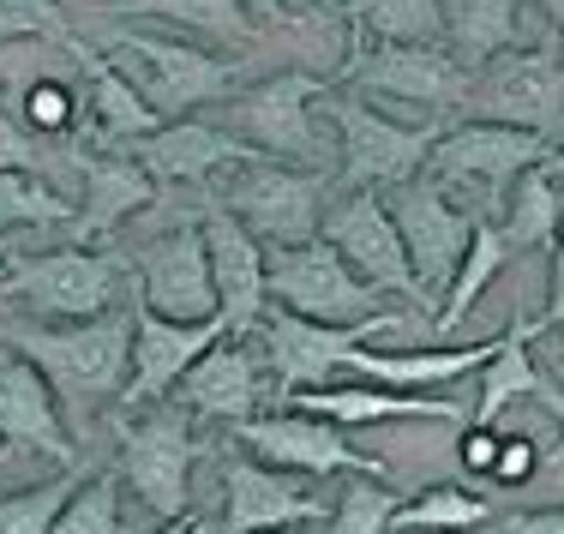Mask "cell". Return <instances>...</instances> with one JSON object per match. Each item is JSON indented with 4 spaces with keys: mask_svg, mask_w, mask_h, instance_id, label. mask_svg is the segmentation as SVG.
<instances>
[{
    "mask_svg": "<svg viewBox=\"0 0 564 534\" xmlns=\"http://www.w3.org/2000/svg\"><path fill=\"white\" fill-rule=\"evenodd\" d=\"M534 462H541V457H534L529 438H505V445H499V462H492V480H499V487H510V480H522Z\"/></svg>",
    "mask_w": 564,
    "mask_h": 534,
    "instance_id": "60d3db41",
    "label": "cell"
},
{
    "mask_svg": "<svg viewBox=\"0 0 564 534\" xmlns=\"http://www.w3.org/2000/svg\"><path fill=\"white\" fill-rule=\"evenodd\" d=\"M546 330H564V229L553 240V283H546V313H541Z\"/></svg>",
    "mask_w": 564,
    "mask_h": 534,
    "instance_id": "b9f144b4",
    "label": "cell"
},
{
    "mask_svg": "<svg viewBox=\"0 0 564 534\" xmlns=\"http://www.w3.org/2000/svg\"><path fill=\"white\" fill-rule=\"evenodd\" d=\"M73 198H78V222L61 240H109L127 217H139L156 198L151 168L132 151H73Z\"/></svg>",
    "mask_w": 564,
    "mask_h": 534,
    "instance_id": "44dd1931",
    "label": "cell"
},
{
    "mask_svg": "<svg viewBox=\"0 0 564 534\" xmlns=\"http://www.w3.org/2000/svg\"><path fill=\"white\" fill-rule=\"evenodd\" d=\"M553 163H558V175H564V139H558V156H553Z\"/></svg>",
    "mask_w": 564,
    "mask_h": 534,
    "instance_id": "f5cc1de1",
    "label": "cell"
},
{
    "mask_svg": "<svg viewBox=\"0 0 564 534\" xmlns=\"http://www.w3.org/2000/svg\"><path fill=\"white\" fill-rule=\"evenodd\" d=\"M115 438H120V480L151 504L156 516H181L186 511V475L198 462V438L186 426V408H156V415H139L115 421Z\"/></svg>",
    "mask_w": 564,
    "mask_h": 534,
    "instance_id": "5bb4252c",
    "label": "cell"
},
{
    "mask_svg": "<svg viewBox=\"0 0 564 534\" xmlns=\"http://www.w3.org/2000/svg\"><path fill=\"white\" fill-rule=\"evenodd\" d=\"M330 247L348 259V271L360 276V283H372L379 295H409L421 306H433L421 295V283H414V264L409 252H402V235L391 222V205H384V193H367V186H343L337 198L325 205V229Z\"/></svg>",
    "mask_w": 564,
    "mask_h": 534,
    "instance_id": "7c38bea8",
    "label": "cell"
},
{
    "mask_svg": "<svg viewBox=\"0 0 564 534\" xmlns=\"http://www.w3.org/2000/svg\"><path fill=\"white\" fill-rule=\"evenodd\" d=\"M564 229V181H558V163H534L522 168L517 186H510L505 210H499V235L517 252H546Z\"/></svg>",
    "mask_w": 564,
    "mask_h": 534,
    "instance_id": "4316f807",
    "label": "cell"
},
{
    "mask_svg": "<svg viewBox=\"0 0 564 534\" xmlns=\"http://www.w3.org/2000/svg\"><path fill=\"white\" fill-rule=\"evenodd\" d=\"M492 355H499V337L475 342V349H421V355H384V349L355 342L343 360V372L391 384V391H426V384H451V379H463V372H480Z\"/></svg>",
    "mask_w": 564,
    "mask_h": 534,
    "instance_id": "484cf974",
    "label": "cell"
},
{
    "mask_svg": "<svg viewBox=\"0 0 564 534\" xmlns=\"http://www.w3.org/2000/svg\"><path fill=\"white\" fill-rule=\"evenodd\" d=\"M109 19H139V24H169L186 36H217V43H252L259 19L240 0H109Z\"/></svg>",
    "mask_w": 564,
    "mask_h": 534,
    "instance_id": "83f0119b",
    "label": "cell"
},
{
    "mask_svg": "<svg viewBox=\"0 0 564 534\" xmlns=\"http://www.w3.org/2000/svg\"><path fill=\"white\" fill-rule=\"evenodd\" d=\"M78 222V198L61 193L48 175H24V168H0V229H55L66 235Z\"/></svg>",
    "mask_w": 564,
    "mask_h": 534,
    "instance_id": "d6a6232c",
    "label": "cell"
},
{
    "mask_svg": "<svg viewBox=\"0 0 564 534\" xmlns=\"http://www.w3.org/2000/svg\"><path fill=\"white\" fill-rule=\"evenodd\" d=\"M553 156H558V144L541 139V132L505 127V120H463V127L438 132L433 156H426V175L468 217H499L522 168L553 163Z\"/></svg>",
    "mask_w": 564,
    "mask_h": 534,
    "instance_id": "7a4b0ae2",
    "label": "cell"
},
{
    "mask_svg": "<svg viewBox=\"0 0 564 534\" xmlns=\"http://www.w3.org/2000/svg\"><path fill=\"white\" fill-rule=\"evenodd\" d=\"M0 438L19 450H36V457L73 469L78 445L61 421V396L55 384L43 379V367H31L24 355L0 349Z\"/></svg>",
    "mask_w": 564,
    "mask_h": 534,
    "instance_id": "7402d4cb",
    "label": "cell"
},
{
    "mask_svg": "<svg viewBox=\"0 0 564 534\" xmlns=\"http://www.w3.org/2000/svg\"><path fill=\"white\" fill-rule=\"evenodd\" d=\"M132 283L127 252H90V247H55V252H12L0 276V301H12L24 318H97L120 306V288Z\"/></svg>",
    "mask_w": 564,
    "mask_h": 534,
    "instance_id": "5b68a950",
    "label": "cell"
},
{
    "mask_svg": "<svg viewBox=\"0 0 564 534\" xmlns=\"http://www.w3.org/2000/svg\"><path fill=\"white\" fill-rule=\"evenodd\" d=\"M85 480V462H73L61 480H43V487L31 492H12V499H0V534H48L61 516V504L73 499V487Z\"/></svg>",
    "mask_w": 564,
    "mask_h": 534,
    "instance_id": "d590c367",
    "label": "cell"
},
{
    "mask_svg": "<svg viewBox=\"0 0 564 534\" xmlns=\"http://www.w3.org/2000/svg\"><path fill=\"white\" fill-rule=\"evenodd\" d=\"M223 337H228L223 313L198 318V325H181V318H163V313H151L144 301H132V372H127V384H120V396H115L120 415H132V408H156L174 384H181V372Z\"/></svg>",
    "mask_w": 564,
    "mask_h": 534,
    "instance_id": "e0dca14e",
    "label": "cell"
},
{
    "mask_svg": "<svg viewBox=\"0 0 564 534\" xmlns=\"http://www.w3.org/2000/svg\"><path fill=\"white\" fill-rule=\"evenodd\" d=\"M240 7H247L252 19H259V31H264V24H276L282 12H289V0H240Z\"/></svg>",
    "mask_w": 564,
    "mask_h": 534,
    "instance_id": "bcb514c9",
    "label": "cell"
},
{
    "mask_svg": "<svg viewBox=\"0 0 564 534\" xmlns=\"http://www.w3.org/2000/svg\"><path fill=\"white\" fill-rule=\"evenodd\" d=\"M337 85H348L355 97H379L426 120H445L451 109L468 102V66H456L451 48L433 43H379L348 55Z\"/></svg>",
    "mask_w": 564,
    "mask_h": 534,
    "instance_id": "ba28073f",
    "label": "cell"
},
{
    "mask_svg": "<svg viewBox=\"0 0 564 534\" xmlns=\"http://www.w3.org/2000/svg\"><path fill=\"white\" fill-rule=\"evenodd\" d=\"M505 264H510V247H505L499 222L480 217L475 235H468L463 264H456V276H451V288H445V306H438V318H433V337H456V325L475 313V301L487 295V283L505 271Z\"/></svg>",
    "mask_w": 564,
    "mask_h": 534,
    "instance_id": "1f68e13d",
    "label": "cell"
},
{
    "mask_svg": "<svg viewBox=\"0 0 564 534\" xmlns=\"http://www.w3.org/2000/svg\"><path fill=\"white\" fill-rule=\"evenodd\" d=\"M325 109L343 144V186H367V193H391V186L414 181L433 156L438 132H445L438 120H397L360 97H330V90Z\"/></svg>",
    "mask_w": 564,
    "mask_h": 534,
    "instance_id": "8992f818",
    "label": "cell"
},
{
    "mask_svg": "<svg viewBox=\"0 0 564 534\" xmlns=\"http://www.w3.org/2000/svg\"><path fill=\"white\" fill-rule=\"evenodd\" d=\"M271 534H313V528H306V523H289V528H271Z\"/></svg>",
    "mask_w": 564,
    "mask_h": 534,
    "instance_id": "816d5d0a",
    "label": "cell"
},
{
    "mask_svg": "<svg viewBox=\"0 0 564 534\" xmlns=\"http://www.w3.org/2000/svg\"><path fill=\"white\" fill-rule=\"evenodd\" d=\"M217 198L247 222V235L259 240L264 252L306 247V240H318V229H325L330 175H318V168H289V163H271V156H264V163L235 168L228 193H217Z\"/></svg>",
    "mask_w": 564,
    "mask_h": 534,
    "instance_id": "52a82bcc",
    "label": "cell"
},
{
    "mask_svg": "<svg viewBox=\"0 0 564 534\" xmlns=\"http://www.w3.org/2000/svg\"><path fill=\"white\" fill-rule=\"evenodd\" d=\"M558 379H564V360H558Z\"/></svg>",
    "mask_w": 564,
    "mask_h": 534,
    "instance_id": "11a10c76",
    "label": "cell"
},
{
    "mask_svg": "<svg viewBox=\"0 0 564 534\" xmlns=\"http://www.w3.org/2000/svg\"><path fill=\"white\" fill-rule=\"evenodd\" d=\"M163 534H205V523H198V516H174Z\"/></svg>",
    "mask_w": 564,
    "mask_h": 534,
    "instance_id": "7dc6e473",
    "label": "cell"
},
{
    "mask_svg": "<svg viewBox=\"0 0 564 534\" xmlns=\"http://www.w3.org/2000/svg\"><path fill=\"white\" fill-rule=\"evenodd\" d=\"M228 433L252 450V457L276 462L289 475H367V480H391V462L355 450L348 433L325 415H301V408H276V415H252L235 421Z\"/></svg>",
    "mask_w": 564,
    "mask_h": 534,
    "instance_id": "8fae6325",
    "label": "cell"
},
{
    "mask_svg": "<svg viewBox=\"0 0 564 534\" xmlns=\"http://www.w3.org/2000/svg\"><path fill=\"white\" fill-rule=\"evenodd\" d=\"M282 408L301 415H325L337 426H367V421H463L468 408L451 396H421V391H379V384H313V391H289Z\"/></svg>",
    "mask_w": 564,
    "mask_h": 534,
    "instance_id": "cb8c5ba5",
    "label": "cell"
},
{
    "mask_svg": "<svg viewBox=\"0 0 564 534\" xmlns=\"http://www.w3.org/2000/svg\"><path fill=\"white\" fill-rule=\"evenodd\" d=\"M264 288H271L276 306H289L301 318H318V325H367V318L391 313L379 288L360 283L325 235L306 240V247L264 252Z\"/></svg>",
    "mask_w": 564,
    "mask_h": 534,
    "instance_id": "9c48e42d",
    "label": "cell"
},
{
    "mask_svg": "<svg viewBox=\"0 0 564 534\" xmlns=\"http://www.w3.org/2000/svg\"><path fill=\"white\" fill-rule=\"evenodd\" d=\"M325 499L264 457H223V534H271L289 523H325Z\"/></svg>",
    "mask_w": 564,
    "mask_h": 534,
    "instance_id": "d6986e66",
    "label": "cell"
},
{
    "mask_svg": "<svg viewBox=\"0 0 564 534\" xmlns=\"http://www.w3.org/2000/svg\"><path fill=\"white\" fill-rule=\"evenodd\" d=\"M0 168H24V175H48L61 193H73V144H55L12 115L7 90H0Z\"/></svg>",
    "mask_w": 564,
    "mask_h": 534,
    "instance_id": "e575fe53",
    "label": "cell"
},
{
    "mask_svg": "<svg viewBox=\"0 0 564 534\" xmlns=\"http://www.w3.org/2000/svg\"><path fill=\"white\" fill-rule=\"evenodd\" d=\"M397 504H402V492H391L384 480H348L343 487V499H337V511L325 516V534H391V516H397Z\"/></svg>",
    "mask_w": 564,
    "mask_h": 534,
    "instance_id": "8d00e7d4",
    "label": "cell"
},
{
    "mask_svg": "<svg viewBox=\"0 0 564 534\" xmlns=\"http://www.w3.org/2000/svg\"><path fill=\"white\" fill-rule=\"evenodd\" d=\"M127 151L151 168L156 186H210V175H223V168L264 163L259 144L223 132L217 120H193V115H186V120H163L156 132L132 139Z\"/></svg>",
    "mask_w": 564,
    "mask_h": 534,
    "instance_id": "ffe728a7",
    "label": "cell"
},
{
    "mask_svg": "<svg viewBox=\"0 0 564 534\" xmlns=\"http://www.w3.org/2000/svg\"><path fill=\"white\" fill-rule=\"evenodd\" d=\"M0 349L43 367L55 396H73L78 408H97L109 396H120V384L132 372V306H109L97 318H66V325L0 313Z\"/></svg>",
    "mask_w": 564,
    "mask_h": 534,
    "instance_id": "6da1fadb",
    "label": "cell"
},
{
    "mask_svg": "<svg viewBox=\"0 0 564 534\" xmlns=\"http://www.w3.org/2000/svg\"><path fill=\"white\" fill-rule=\"evenodd\" d=\"M132 259V288H144V306L181 325L217 318V283H210V247H205V222H174L156 240H144Z\"/></svg>",
    "mask_w": 564,
    "mask_h": 534,
    "instance_id": "9a60e30c",
    "label": "cell"
},
{
    "mask_svg": "<svg viewBox=\"0 0 564 534\" xmlns=\"http://www.w3.org/2000/svg\"><path fill=\"white\" fill-rule=\"evenodd\" d=\"M66 55H73V66L85 73V90H90V139H97V144L120 151V144H132V139H144V132L163 127V115H156L139 90H132V78L120 73V66L102 55L97 43H85V36H78Z\"/></svg>",
    "mask_w": 564,
    "mask_h": 534,
    "instance_id": "d4e9b609",
    "label": "cell"
},
{
    "mask_svg": "<svg viewBox=\"0 0 564 534\" xmlns=\"http://www.w3.org/2000/svg\"><path fill=\"white\" fill-rule=\"evenodd\" d=\"M330 90V78H313V73H271L259 85H240L228 90L223 102H210V120L235 139L259 144L271 163H289V168H318L330 175V144L313 120V102Z\"/></svg>",
    "mask_w": 564,
    "mask_h": 534,
    "instance_id": "277c9868",
    "label": "cell"
},
{
    "mask_svg": "<svg viewBox=\"0 0 564 534\" xmlns=\"http://www.w3.org/2000/svg\"><path fill=\"white\" fill-rule=\"evenodd\" d=\"M541 12H546V19H553V31L564 36V0H541Z\"/></svg>",
    "mask_w": 564,
    "mask_h": 534,
    "instance_id": "c3c4849f",
    "label": "cell"
},
{
    "mask_svg": "<svg viewBox=\"0 0 564 534\" xmlns=\"http://www.w3.org/2000/svg\"><path fill=\"white\" fill-rule=\"evenodd\" d=\"M348 12V55L379 43H433L445 48V12L438 0H343Z\"/></svg>",
    "mask_w": 564,
    "mask_h": 534,
    "instance_id": "f546056e",
    "label": "cell"
},
{
    "mask_svg": "<svg viewBox=\"0 0 564 534\" xmlns=\"http://www.w3.org/2000/svg\"><path fill=\"white\" fill-rule=\"evenodd\" d=\"M438 12H445V48L468 73H480L492 55L517 48L522 0H438Z\"/></svg>",
    "mask_w": 564,
    "mask_h": 534,
    "instance_id": "f1b7e54d",
    "label": "cell"
},
{
    "mask_svg": "<svg viewBox=\"0 0 564 534\" xmlns=\"http://www.w3.org/2000/svg\"><path fill=\"white\" fill-rule=\"evenodd\" d=\"M0 43H55L73 48L78 31L61 0H0Z\"/></svg>",
    "mask_w": 564,
    "mask_h": 534,
    "instance_id": "74e56055",
    "label": "cell"
},
{
    "mask_svg": "<svg viewBox=\"0 0 564 534\" xmlns=\"http://www.w3.org/2000/svg\"><path fill=\"white\" fill-rule=\"evenodd\" d=\"M379 330H402V313H379V318H367V325H318V318H301V313H289V306L271 301L252 337H259L282 396H289V391L330 384V372L348 360V349H355L360 337H379Z\"/></svg>",
    "mask_w": 564,
    "mask_h": 534,
    "instance_id": "4fadbf2b",
    "label": "cell"
},
{
    "mask_svg": "<svg viewBox=\"0 0 564 534\" xmlns=\"http://www.w3.org/2000/svg\"><path fill=\"white\" fill-rule=\"evenodd\" d=\"M541 318H510V330L499 337V355L487 360V367H480V396H475V426H492L505 415L510 403H517V396H534V384H541V372H534V360H529V342L541 337Z\"/></svg>",
    "mask_w": 564,
    "mask_h": 534,
    "instance_id": "4dcf8cb0",
    "label": "cell"
},
{
    "mask_svg": "<svg viewBox=\"0 0 564 534\" xmlns=\"http://www.w3.org/2000/svg\"><path fill=\"white\" fill-rule=\"evenodd\" d=\"M264 360L247 349L240 337H223V342H210L205 355L193 360V367L181 372V384H174V403L181 408H193V415H205V421H252L264 408Z\"/></svg>",
    "mask_w": 564,
    "mask_h": 534,
    "instance_id": "603a6c76",
    "label": "cell"
},
{
    "mask_svg": "<svg viewBox=\"0 0 564 534\" xmlns=\"http://www.w3.org/2000/svg\"><path fill=\"white\" fill-rule=\"evenodd\" d=\"M480 523H492V504L480 492H463L445 480V487H426L421 499H402L391 516V534H463Z\"/></svg>",
    "mask_w": 564,
    "mask_h": 534,
    "instance_id": "836d02e7",
    "label": "cell"
},
{
    "mask_svg": "<svg viewBox=\"0 0 564 534\" xmlns=\"http://www.w3.org/2000/svg\"><path fill=\"white\" fill-rule=\"evenodd\" d=\"M24 120H31L43 139H66V132L78 127V97L66 85H55V78H36L31 97H24Z\"/></svg>",
    "mask_w": 564,
    "mask_h": 534,
    "instance_id": "ab89813d",
    "label": "cell"
},
{
    "mask_svg": "<svg viewBox=\"0 0 564 534\" xmlns=\"http://www.w3.org/2000/svg\"><path fill=\"white\" fill-rule=\"evenodd\" d=\"M7 264H12V240H0V276H7Z\"/></svg>",
    "mask_w": 564,
    "mask_h": 534,
    "instance_id": "f907efd6",
    "label": "cell"
},
{
    "mask_svg": "<svg viewBox=\"0 0 564 534\" xmlns=\"http://www.w3.org/2000/svg\"><path fill=\"white\" fill-rule=\"evenodd\" d=\"M48 534H120V475H97L90 487H73Z\"/></svg>",
    "mask_w": 564,
    "mask_h": 534,
    "instance_id": "f35d334b",
    "label": "cell"
},
{
    "mask_svg": "<svg viewBox=\"0 0 564 534\" xmlns=\"http://www.w3.org/2000/svg\"><path fill=\"white\" fill-rule=\"evenodd\" d=\"M0 457H7V438H0Z\"/></svg>",
    "mask_w": 564,
    "mask_h": 534,
    "instance_id": "db71d44e",
    "label": "cell"
},
{
    "mask_svg": "<svg viewBox=\"0 0 564 534\" xmlns=\"http://www.w3.org/2000/svg\"><path fill=\"white\" fill-rule=\"evenodd\" d=\"M384 205H391V222L402 235V252H409V264H414L421 295L438 301L451 288V276H456V264H463L468 235H475L480 217H468L463 205H451L433 181H402L384 193Z\"/></svg>",
    "mask_w": 564,
    "mask_h": 534,
    "instance_id": "2e32d148",
    "label": "cell"
},
{
    "mask_svg": "<svg viewBox=\"0 0 564 534\" xmlns=\"http://www.w3.org/2000/svg\"><path fill=\"white\" fill-rule=\"evenodd\" d=\"M534 403H541L546 415H558V426H564V384H546V379H541V384H534ZM546 462H564V438L546 450Z\"/></svg>",
    "mask_w": 564,
    "mask_h": 534,
    "instance_id": "f6af8a7d",
    "label": "cell"
},
{
    "mask_svg": "<svg viewBox=\"0 0 564 534\" xmlns=\"http://www.w3.org/2000/svg\"><path fill=\"white\" fill-rule=\"evenodd\" d=\"M97 48L132 78V90L163 120H186V115L210 109V102H223L240 85L235 61L210 55V48H193L186 36L144 31V24H115Z\"/></svg>",
    "mask_w": 564,
    "mask_h": 534,
    "instance_id": "3957f363",
    "label": "cell"
},
{
    "mask_svg": "<svg viewBox=\"0 0 564 534\" xmlns=\"http://www.w3.org/2000/svg\"><path fill=\"white\" fill-rule=\"evenodd\" d=\"M499 528L505 534H564V504L558 511H517V516H505Z\"/></svg>",
    "mask_w": 564,
    "mask_h": 534,
    "instance_id": "ee69618b",
    "label": "cell"
},
{
    "mask_svg": "<svg viewBox=\"0 0 564 534\" xmlns=\"http://www.w3.org/2000/svg\"><path fill=\"white\" fill-rule=\"evenodd\" d=\"M463 462H468L475 475L492 480V462H499V438H492V426H475V433L463 438Z\"/></svg>",
    "mask_w": 564,
    "mask_h": 534,
    "instance_id": "7bdbcfd3",
    "label": "cell"
},
{
    "mask_svg": "<svg viewBox=\"0 0 564 534\" xmlns=\"http://www.w3.org/2000/svg\"><path fill=\"white\" fill-rule=\"evenodd\" d=\"M205 247H210V283H217V313L228 337H252L271 306V288H264V247L247 235V222L223 205L217 193H205Z\"/></svg>",
    "mask_w": 564,
    "mask_h": 534,
    "instance_id": "ac0fdd59",
    "label": "cell"
},
{
    "mask_svg": "<svg viewBox=\"0 0 564 534\" xmlns=\"http://www.w3.org/2000/svg\"><path fill=\"white\" fill-rule=\"evenodd\" d=\"M468 102L475 120H505V127L564 139V55L558 43L541 48H505L480 73H468Z\"/></svg>",
    "mask_w": 564,
    "mask_h": 534,
    "instance_id": "30bf717a",
    "label": "cell"
},
{
    "mask_svg": "<svg viewBox=\"0 0 564 534\" xmlns=\"http://www.w3.org/2000/svg\"><path fill=\"white\" fill-rule=\"evenodd\" d=\"M313 7H325V0H289V12H313Z\"/></svg>",
    "mask_w": 564,
    "mask_h": 534,
    "instance_id": "681fc988",
    "label": "cell"
}]
</instances>
